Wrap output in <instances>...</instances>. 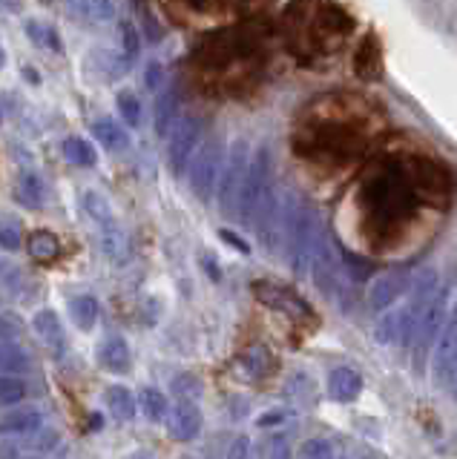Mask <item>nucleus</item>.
Instances as JSON below:
<instances>
[{
  "instance_id": "4",
  "label": "nucleus",
  "mask_w": 457,
  "mask_h": 459,
  "mask_svg": "<svg viewBox=\"0 0 457 459\" xmlns=\"http://www.w3.org/2000/svg\"><path fill=\"white\" fill-rule=\"evenodd\" d=\"M320 215L308 201L296 198L294 193H285V219H282V244L279 247L288 255V264L296 276H305L311 264L313 238L320 230Z\"/></svg>"
},
{
  "instance_id": "28",
  "label": "nucleus",
  "mask_w": 457,
  "mask_h": 459,
  "mask_svg": "<svg viewBox=\"0 0 457 459\" xmlns=\"http://www.w3.org/2000/svg\"><path fill=\"white\" fill-rule=\"evenodd\" d=\"M64 158L75 167H95V161H98L92 143L83 141V138H66L64 141Z\"/></svg>"
},
{
  "instance_id": "10",
  "label": "nucleus",
  "mask_w": 457,
  "mask_h": 459,
  "mask_svg": "<svg viewBox=\"0 0 457 459\" xmlns=\"http://www.w3.org/2000/svg\"><path fill=\"white\" fill-rule=\"evenodd\" d=\"M454 370H457V305L452 307L446 327L437 339V353H435V365H432V379L443 391H452L454 382Z\"/></svg>"
},
{
  "instance_id": "25",
  "label": "nucleus",
  "mask_w": 457,
  "mask_h": 459,
  "mask_svg": "<svg viewBox=\"0 0 457 459\" xmlns=\"http://www.w3.org/2000/svg\"><path fill=\"white\" fill-rule=\"evenodd\" d=\"M69 319L78 330H92L98 322V301L92 296H75L69 301Z\"/></svg>"
},
{
  "instance_id": "2",
  "label": "nucleus",
  "mask_w": 457,
  "mask_h": 459,
  "mask_svg": "<svg viewBox=\"0 0 457 459\" xmlns=\"http://www.w3.org/2000/svg\"><path fill=\"white\" fill-rule=\"evenodd\" d=\"M377 126H380V115L371 109V104L356 100V107L351 109L346 121L328 118L311 124L308 135L303 138V147L311 143V155H317L320 161L348 164L368 147Z\"/></svg>"
},
{
  "instance_id": "30",
  "label": "nucleus",
  "mask_w": 457,
  "mask_h": 459,
  "mask_svg": "<svg viewBox=\"0 0 457 459\" xmlns=\"http://www.w3.org/2000/svg\"><path fill=\"white\" fill-rule=\"evenodd\" d=\"M30 370V356L18 344H0V373H23Z\"/></svg>"
},
{
  "instance_id": "24",
  "label": "nucleus",
  "mask_w": 457,
  "mask_h": 459,
  "mask_svg": "<svg viewBox=\"0 0 457 459\" xmlns=\"http://www.w3.org/2000/svg\"><path fill=\"white\" fill-rule=\"evenodd\" d=\"M92 135H95L98 141H101L110 152H119V150L127 147V143H130V135L124 133V126H119L112 118L95 121V124H92Z\"/></svg>"
},
{
  "instance_id": "27",
  "label": "nucleus",
  "mask_w": 457,
  "mask_h": 459,
  "mask_svg": "<svg viewBox=\"0 0 457 459\" xmlns=\"http://www.w3.org/2000/svg\"><path fill=\"white\" fill-rule=\"evenodd\" d=\"M81 204H83V210H87L104 230H116V227H119V224H116V215H112L110 201H107L104 195H98V193H83Z\"/></svg>"
},
{
  "instance_id": "29",
  "label": "nucleus",
  "mask_w": 457,
  "mask_h": 459,
  "mask_svg": "<svg viewBox=\"0 0 457 459\" xmlns=\"http://www.w3.org/2000/svg\"><path fill=\"white\" fill-rule=\"evenodd\" d=\"M26 35H30L32 43H38V47H47L52 52H64V43L58 38V32H55L52 26L40 23V21H26Z\"/></svg>"
},
{
  "instance_id": "37",
  "label": "nucleus",
  "mask_w": 457,
  "mask_h": 459,
  "mask_svg": "<svg viewBox=\"0 0 457 459\" xmlns=\"http://www.w3.org/2000/svg\"><path fill=\"white\" fill-rule=\"evenodd\" d=\"M121 43H124V57L133 64L136 57H138L141 43H138V32H136V26H133L130 21H121Z\"/></svg>"
},
{
  "instance_id": "14",
  "label": "nucleus",
  "mask_w": 457,
  "mask_h": 459,
  "mask_svg": "<svg viewBox=\"0 0 457 459\" xmlns=\"http://www.w3.org/2000/svg\"><path fill=\"white\" fill-rule=\"evenodd\" d=\"M167 434L176 442H190L202 430V411L196 402H176L173 411H167Z\"/></svg>"
},
{
  "instance_id": "39",
  "label": "nucleus",
  "mask_w": 457,
  "mask_h": 459,
  "mask_svg": "<svg viewBox=\"0 0 457 459\" xmlns=\"http://www.w3.org/2000/svg\"><path fill=\"white\" fill-rule=\"evenodd\" d=\"M0 247H6V250L21 247V233L15 224H0Z\"/></svg>"
},
{
  "instance_id": "23",
  "label": "nucleus",
  "mask_w": 457,
  "mask_h": 459,
  "mask_svg": "<svg viewBox=\"0 0 457 459\" xmlns=\"http://www.w3.org/2000/svg\"><path fill=\"white\" fill-rule=\"evenodd\" d=\"M104 402H107L110 413L116 416V420H121V422L133 420V416H136V399H133V394L127 391L124 385H112V387H107Z\"/></svg>"
},
{
  "instance_id": "6",
  "label": "nucleus",
  "mask_w": 457,
  "mask_h": 459,
  "mask_svg": "<svg viewBox=\"0 0 457 459\" xmlns=\"http://www.w3.org/2000/svg\"><path fill=\"white\" fill-rule=\"evenodd\" d=\"M270 193H274V155H270V147H259L248 161L245 181L236 198V219L245 227H253Z\"/></svg>"
},
{
  "instance_id": "26",
  "label": "nucleus",
  "mask_w": 457,
  "mask_h": 459,
  "mask_svg": "<svg viewBox=\"0 0 457 459\" xmlns=\"http://www.w3.org/2000/svg\"><path fill=\"white\" fill-rule=\"evenodd\" d=\"M270 370H274V356H270L265 348H259V344L242 356V373H245L248 379H262Z\"/></svg>"
},
{
  "instance_id": "16",
  "label": "nucleus",
  "mask_w": 457,
  "mask_h": 459,
  "mask_svg": "<svg viewBox=\"0 0 457 459\" xmlns=\"http://www.w3.org/2000/svg\"><path fill=\"white\" fill-rule=\"evenodd\" d=\"M328 394L337 402H354L363 394V377L354 368H337L328 377Z\"/></svg>"
},
{
  "instance_id": "9",
  "label": "nucleus",
  "mask_w": 457,
  "mask_h": 459,
  "mask_svg": "<svg viewBox=\"0 0 457 459\" xmlns=\"http://www.w3.org/2000/svg\"><path fill=\"white\" fill-rule=\"evenodd\" d=\"M198 135H202V118H196V115H184L173 124L170 129V143H167V164L170 169L181 176L184 169H188L190 158L196 155V143H198Z\"/></svg>"
},
{
  "instance_id": "12",
  "label": "nucleus",
  "mask_w": 457,
  "mask_h": 459,
  "mask_svg": "<svg viewBox=\"0 0 457 459\" xmlns=\"http://www.w3.org/2000/svg\"><path fill=\"white\" fill-rule=\"evenodd\" d=\"M58 445V430L38 428V434L9 437L0 442V459H40Z\"/></svg>"
},
{
  "instance_id": "20",
  "label": "nucleus",
  "mask_w": 457,
  "mask_h": 459,
  "mask_svg": "<svg viewBox=\"0 0 457 459\" xmlns=\"http://www.w3.org/2000/svg\"><path fill=\"white\" fill-rule=\"evenodd\" d=\"M66 12L78 23H104L112 18L116 6L107 4V0H78V4H66Z\"/></svg>"
},
{
  "instance_id": "3",
  "label": "nucleus",
  "mask_w": 457,
  "mask_h": 459,
  "mask_svg": "<svg viewBox=\"0 0 457 459\" xmlns=\"http://www.w3.org/2000/svg\"><path fill=\"white\" fill-rule=\"evenodd\" d=\"M440 279H443V273H437V270H417V276L411 281V290L406 293L409 296L406 305L397 310H389L377 322L374 336L380 344H409L411 342L414 327H417L423 310L428 307V301H432Z\"/></svg>"
},
{
  "instance_id": "36",
  "label": "nucleus",
  "mask_w": 457,
  "mask_h": 459,
  "mask_svg": "<svg viewBox=\"0 0 457 459\" xmlns=\"http://www.w3.org/2000/svg\"><path fill=\"white\" fill-rule=\"evenodd\" d=\"M116 104H119V112H121V118L127 124H130V126L141 124V104H138V98L133 92H119Z\"/></svg>"
},
{
  "instance_id": "11",
  "label": "nucleus",
  "mask_w": 457,
  "mask_h": 459,
  "mask_svg": "<svg viewBox=\"0 0 457 459\" xmlns=\"http://www.w3.org/2000/svg\"><path fill=\"white\" fill-rule=\"evenodd\" d=\"M414 276H417V273H414L411 267H394L389 273H382V276L371 284V290H368V307L374 313L389 310L394 301H400L411 290Z\"/></svg>"
},
{
  "instance_id": "21",
  "label": "nucleus",
  "mask_w": 457,
  "mask_h": 459,
  "mask_svg": "<svg viewBox=\"0 0 457 459\" xmlns=\"http://www.w3.org/2000/svg\"><path fill=\"white\" fill-rule=\"evenodd\" d=\"M32 327H35V333L49 344V348H55V351H61V348H64V327H61L58 313H52V310H38V313H35V319H32Z\"/></svg>"
},
{
  "instance_id": "15",
  "label": "nucleus",
  "mask_w": 457,
  "mask_h": 459,
  "mask_svg": "<svg viewBox=\"0 0 457 459\" xmlns=\"http://www.w3.org/2000/svg\"><path fill=\"white\" fill-rule=\"evenodd\" d=\"M98 365H101L107 373H127L130 370V348L121 336H107L95 351Z\"/></svg>"
},
{
  "instance_id": "42",
  "label": "nucleus",
  "mask_w": 457,
  "mask_h": 459,
  "mask_svg": "<svg viewBox=\"0 0 457 459\" xmlns=\"http://www.w3.org/2000/svg\"><path fill=\"white\" fill-rule=\"evenodd\" d=\"M248 456H250V439L248 437H239L231 445V451H227V459H248Z\"/></svg>"
},
{
  "instance_id": "45",
  "label": "nucleus",
  "mask_w": 457,
  "mask_h": 459,
  "mask_svg": "<svg viewBox=\"0 0 457 459\" xmlns=\"http://www.w3.org/2000/svg\"><path fill=\"white\" fill-rule=\"evenodd\" d=\"M6 64V52H4V47H0V66Z\"/></svg>"
},
{
  "instance_id": "31",
  "label": "nucleus",
  "mask_w": 457,
  "mask_h": 459,
  "mask_svg": "<svg viewBox=\"0 0 457 459\" xmlns=\"http://www.w3.org/2000/svg\"><path fill=\"white\" fill-rule=\"evenodd\" d=\"M30 253H32V258H38V262H52V258L61 253V244L52 233H35L30 238Z\"/></svg>"
},
{
  "instance_id": "32",
  "label": "nucleus",
  "mask_w": 457,
  "mask_h": 459,
  "mask_svg": "<svg viewBox=\"0 0 457 459\" xmlns=\"http://www.w3.org/2000/svg\"><path fill=\"white\" fill-rule=\"evenodd\" d=\"M141 411H145V416L150 422H162L164 416H167V399L159 394V391H153V387H147V391H141Z\"/></svg>"
},
{
  "instance_id": "40",
  "label": "nucleus",
  "mask_w": 457,
  "mask_h": 459,
  "mask_svg": "<svg viewBox=\"0 0 457 459\" xmlns=\"http://www.w3.org/2000/svg\"><path fill=\"white\" fill-rule=\"evenodd\" d=\"M21 330H23V325H21L18 316H0V342L15 339Z\"/></svg>"
},
{
  "instance_id": "35",
  "label": "nucleus",
  "mask_w": 457,
  "mask_h": 459,
  "mask_svg": "<svg viewBox=\"0 0 457 459\" xmlns=\"http://www.w3.org/2000/svg\"><path fill=\"white\" fill-rule=\"evenodd\" d=\"M296 459H334V448L328 439H308L299 445Z\"/></svg>"
},
{
  "instance_id": "34",
  "label": "nucleus",
  "mask_w": 457,
  "mask_h": 459,
  "mask_svg": "<svg viewBox=\"0 0 457 459\" xmlns=\"http://www.w3.org/2000/svg\"><path fill=\"white\" fill-rule=\"evenodd\" d=\"M26 396V385L18 377H0V405H18Z\"/></svg>"
},
{
  "instance_id": "44",
  "label": "nucleus",
  "mask_w": 457,
  "mask_h": 459,
  "mask_svg": "<svg viewBox=\"0 0 457 459\" xmlns=\"http://www.w3.org/2000/svg\"><path fill=\"white\" fill-rule=\"evenodd\" d=\"M219 236H222V241H227V244H233V247H236L239 253H245V255L250 253V247H248V241H242V238H239L236 233H231V230H222V233H219Z\"/></svg>"
},
{
  "instance_id": "19",
  "label": "nucleus",
  "mask_w": 457,
  "mask_h": 459,
  "mask_svg": "<svg viewBox=\"0 0 457 459\" xmlns=\"http://www.w3.org/2000/svg\"><path fill=\"white\" fill-rule=\"evenodd\" d=\"M44 422V416L35 408H21V411H12L9 416L0 420V434L4 437H26V434H35Z\"/></svg>"
},
{
  "instance_id": "8",
  "label": "nucleus",
  "mask_w": 457,
  "mask_h": 459,
  "mask_svg": "<svg viewBox=\"0 0 457 459\" xmlns=\"http://www.w3.org/2000/svg\"><path fill=\"white\" fill-rule=\"evenodd\" d=\"M248 143L245 138L233 141L231 152H227V167L222 172V181L216 184V195H219V210L224 215H236V198L242 190V181H245V172H248Z\"/></svg>"
},
{
  "instance_id": "5",
  "label": "nucleus",
  "mask_w": 457,
  "mask_h": 459,
  "mask_svg": "<svg viewBox=\"0 0 457 459\" xmlns=\"http://www.w3.org/2000/svg\"><path fill=\"white\" fill-rule=\"evenodd\" d=\"M457 287V270L446 273V276L440 279L437 290L432 296V301H428V307L423 310L417 327H414L411 333V359H414V370H423L426 362H428V353H432L435 342L440 339L443 327H446V319H449V305H452V293Z\"/></svg>"
},
{
  "instance_id": "43",
  "label": "nucleus",
  "mask_w": 457,
  "mask_h": 459,
  "mask_svg": "<svg viewBox=\"0 0 457 459\" xmlns=\"http://www.w3.org/2000/svg\"><path fill=\"white\" fill-rule=\"evenodd\" d=\"M141 12L147 14V6H141ZM145 35H147V40H153V43L164 38V29H162L159 23H155V21L150 18V14H147V18H145Z\"/></svg>"
},
{
  "instance_id": "33",
  "label": "nucleus",
  "mask_w": 457,
  "mask_h": 459,
  "mask_svg": "<svg viewBox=\"0 0 457 459\" xmlns=\"http://www.w3.org/2000/svg\"><path fill=\"white\" fill-rule=\"evenodd\" d=\"M101 247H104V255H110L116 264H124L127 262V238L121 236V230H107V236L101 241Z\"/></svg>"
},
{
  "instance_id": "22",
  "label": "nucleus",
  "mask_w": 457,
  "mask_h": 459,
  "mask_svg": "<svg viewBox=\"0 0 457 459\" xmlns=\"http://www.w3.org/2000/svg\"><path fill=\"white\" fill-rule=\"evenodd\" d=\"M15 198L21 201L23 207H30V210L44 204L47 186H44V181H40L38 172H23V176L18 178V186H15Z\"/></svg>"
},
{
  "instance_id": "17",
  "label": "nucleus",
  "mask_w": 457,
  "mask_h": 459,
  "mask_svg": "<svg viewBox=\"0 0 457 459\" xmlns=\"http://www.w3.org/2000/svg\"><path fill=\"white\" fill-rule=\"evenodd\" d=\"M354 66H356V75L365 78V81H377L382 75V52H380V43L374 35H368L360 49H356L354 57Z\"/></svg>"
},
{
  "instance_id": "7",
  "label": "nucleus",
  "mask_w": 457,
  "mask_h": 459,
  "mask_svg": "<svg viewBox=\"0 0 457 459\" xmlns=\"http://www.w3.org/2000/svg\"><path fill=\"white\" fill-rule=\"evenodd\" d=\"M222 158H224V143L219 135H213L202 143L190 158V167H188V176H190V190L198 201H210L213 193H216V184H219V169H222Z\"/></svg>"
},
{
  "instance_id": "38",
  "label": "nucleus",
  "mask_w": 457,
  "mask_h": 459,
  "mask_svg": "<svg viewBox=\"0 0 457 459\" xmlns=\"http://www.w3.org/2000/svg\"><path fill=\"white\" fill-rule=\"evenodd\" d=\"M268 459H294L291 442L285 439L282 434H277L274 439H270V451H268Z\"/></svg>"
},
{
  "instance_id": "18",
  "label": "nucleus",
  "mask_w": 457,
  "mask_h": 459,
  "mask_svg": "<svg viewBox=\"0 0 457 459\" xmlns=\"http://www.w3.org/2000/svg\"><path fill=\"white\" fill-rule=\"evenodd\" d=\"M176 112H179V90L176 86H164V90L159 92V98H155V133H159L162 138L170 135V129H173L176 124Z\"/></svg>"
},
{
  "instance_id": "13",
  "label": "nucleus",
  "mask_w": 457,
  "mask_h": 459,
  "mask_svg": "<svg viewBox=\"0 0 457 459\" xmlns=\"http://www.w3.org/2000/svg\"><path fill=\"white\" fill-rule=\"evenodd\" d=\"M253 293L259 296V301H265L268 307L282 310L285 316H291V319H299V322H308V319H313V310L305 305V301L299 299L296 293L285 290V287H279V284H270V281H256V284H253Z\"/></svg>"
},
{
  "instance_id": "41",
  "label": "nucleus",
  "mask_w": 457,
  "mask_h": 459,
  "mask_svg": "<svg viewBox=\"0 0 457 459\" xmlns=\"http://www.w3.org/2000/svg\"><path fill=\"white\" fill-rule=\"evenodd\" d=\"M162 83H164V66L162 64H147V72H145V86L153 92L159 90L162 92Z\"/></svg>"
},
{
  "instance_id": "1",
  "label": "nucleus",
  "mask_w": 457,
  "mask_h": 459,
  "mask_svg": "<svg viewBox=\"0 0 457 459\" xmlns=\"http://www.w3.org/2000/svg\"><path fill=\"white\" fill-rule=\"evenodd\" d=\"M449 172L423 155H389L368 169L360 186L365 219L382 238L449 201Z\"/></svg>"
}]
</instances>
